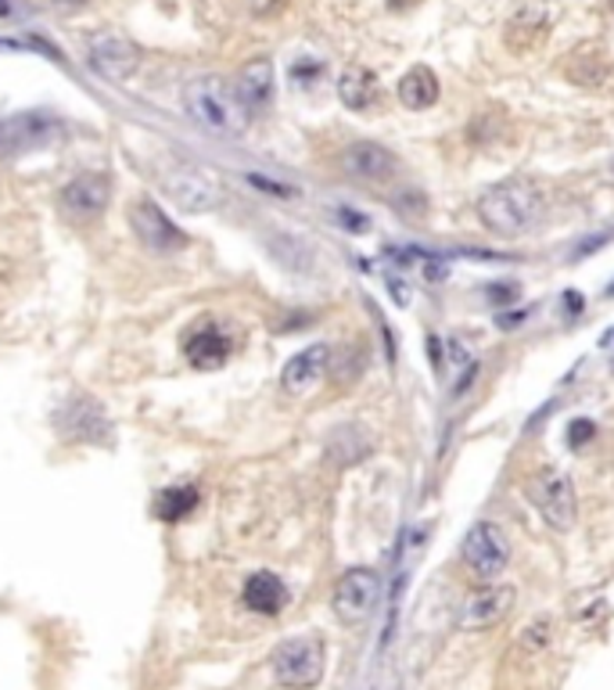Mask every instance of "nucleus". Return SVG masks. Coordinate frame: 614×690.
<instances>
[{
	"instance_id": "nucleus-1",
	"label": "nucleus",
	"mask_w": 614,
	"mask_h": 690,
	"mask_svg": "<svg viewBox=\"0 0 614 690\" xmlns=\"http://www.w3.org/2000/svg\"><path fill=\"white\" fill-rule=\"evenodd\" d=\"M482 227L503 241L525 238L546 220V194L529 177H506L493 188H485L474 202Z\"/></svg>"
},
{
	"instance_id": "nucleus-2",
	"label": "nucleus",
	"mask_w": 614,
	"mask_h": 690,
	"mask_svg": "<svg viewBox=\"0 0 614 690\" xmlns=\"http://www.w3.org/2000/svg\"><path fill=\"white\" fill-rule=\"evenodd\" d=\"M183 109L198 122L202 130L217 133V137H241L249 130L252 112L244 109V101L238 98L234 83H227L223 76H194V80L183 87Z\"/></svg>"
},
{
	"instance_id": "nucleus-3",
	"label": "nucleus",
	"mask_w": 614,
	"mask_h": 690,
	"mask_svg": "<svg viewBox=\"0 0 614 690\" xmlns=\"http://www.w3.org/2000/svg\"><path fill=\"white\" fill-rule=\"evenodd\" d=\"M273 677L288 690H310L324 680L328 669V643L320 633H299L278 643V651L270 658Z\"/></svg>"
},
{
	"instance_id": "nucleus-4",
	"label": "nucleus",
	"mask_w": 614,
	"mask_h": 690,
	"mask_svg": "<svg viewBox=\"0 0 614 690\" xmlns=\"http://www.w3.org/2000/svg\"><path fill=\"white\" fill-rule=\"evenodd\" d=\"M162 188L169 194V202L180 206L183 212H212L227 202L223 180L212 170H205V166H191V162L165 170Z\"/></svg>"
},
{
	"instance_id": "nucleus-5",
	"label": "nucleus",
	"mask_w": 614,
	"mask_h": 690,
	"mask_svg": "<svg viewBox=\"0 0 614 690\" xmlns=\"http://www.w3.org/2000/svg\"><path fill=\"white\" fill-rule=\"evenodd\" d=\"M525 493H529L532 508L543 514V521H546L550 529L567 532V529L575 526V518H578V497H575L572 479H567L564 471H557V468H540L529 479Z\"/></svg>"
},
{
	"instance_id": "nucleus-6",
	"label": "nucleus",
	"mask_w": 614,
	"mask_h": 690,
	"mask_svg": "<svg viewBox=\"0 0 614 690\" xmlns=\"http://www.w3.org/2000/svg\"><path fill=\"white\" fill-rule=\"evenodd\" d=\"M381 604V576L374 569H349L334 582L331 611L342 626H363Z\"/></svg>"
},
{
	"instance_id": "nucleus-7",
	"label": "nucleus",
	"mask_w": 614,
	"mask_h": 690,
	"mask_svg": "<svg viewBox=\"0 0 614 690\" xmlns=\"http://www.w3.org/2000/svg\"><path fill=\"white\" fill-rule=\"evenodd\" d=\"M460 554H464V564L479 582H500L506 564H511V543H506V536L496 521H474L464 536Z\"/></svg>"
},
{
	"instance_id": "nucleus-8",
	"label": "nucleus",
	"mask_w": 614,
	"mask_h": 690,
	"mask_svg": "<svg viewBox=\"0 0 614 690\" xmlns=\"http://www.w3.org/2000/svg\"><path fill=\"white\" fill-rule=\"evenodd\" d=\"M87 66L94 69L104 83H130L141 69V48L122 33H94L87 40Z\"/></svg>"
},
{
	"instance_id": "nucleus-9",
	"label": "nucleus",
	"mask_w": 614,
	"mask_h": 690,
	"mask_svg": "<svg viewBox=\"0 0 614 690\" xmlns=\"http://www.w3.org/2000/svg\"><path fill=\"white\" fill-rule=\"evenodd\" d=\"M66 137V122L51 112H14L8 119H0V151H37L51 148Z\"/></svg>"
},
{
	"instance_id": "nucleus-10",
	"label": "nucleus",
	"mask_w": 614,
	"mask_h": 690,
	"mask_svg": "<svg viewBox=\"0 0 614 690\" xmlns=\"http://www.w3.org/2000/svg\"><path fill=\"white\" fill-rule=\"evenodd\" d=\"M112 194H115L112 177L101 173V170H90V173L72 177L66 188H61L58 206L72 223H94L101 212L109 209Z\"/></svg>"
},
{
	"instance_id": "nucleus-11",
	"label": "nucleus",
	"mask_w": 614,
	"mask_h": 690,
	"mask_svg": "<svg viewBox=\"0 0 614 690\" xmlns=\"http://www.w3.org/2000/svg\"><path fill=\"white\" fill-rule=\"evenodd\" d=\"M514 587H506V582H485L482 590L467 593V601L460 604L456 611V626L460 630H489V626L503 622L506 616L514 611Z\"/></svg>"
},
{
	"instance_id": "nucleus-12",
	"label": "nucleus",
	"mask_w": 614,
	"mask_h": 690,
	"mask_svg": "<svg viewBox=\"0 0 614 690\" xmlns=\"http://www.w3.org/2000/svg\"><path fill=\"white\" fill-rule=\"evenodd\" d=\"M130 227L137 230V238L155 252H177L188 244V234H183V230L165 217V209L159 202H151V198H137L130 206Z\"/></svg>"
},
{
	"instance_id": "nucleus-13",
	"label": "nucleus",
	"mask_w": 614,
	"mask_h": 690,
	"mask_svg": "<svg viewBox=\"0 0 614 690\" xmlns=\"http://www.w3.org/2000/svg\"><path fill=\"white\" fill-rule=\"evenodd\" d=\"M328 374H331V346L328 342H313V346H305L302 352H295V357L284 363L281 389L299 400V396H310Z\"/></svg>"
},
{
	"instance_id": "nucleus-14",
	"label": "nucleus",
	"mask_w": 614,
	"mask_h": 690,
	"mask_svg": "<svg viewBox=\"0 0 614 690\" xmlns=\"http://www.w3.org/2000/svg\"><path fill=\"white\" fill-rule=\"evenodd\" d=\"M342 170L360 183H389L399 173V159L385 144L356 141L342 151Z\"/></svg>"
},
{
	"instance_id": "nucleus-15",
	"label": "nucleus",
	"mask_w": 614,
	"mask_h": 690,
	"mask_svg": "<svg viewBox=\"0 0 614 690\" xmlns=\"http://www.w3.org/2000/svg\"><path fill=\"white\" fill-rule=\"evenodd\" d=\"M546 29H550V8L543 0H525V4L506 19L503 40L514 54H529L546 40Z\"/></svg>"
},
{
	"instance_id": "nucleus-16",
	"label": "nucleus",
	"mask_w": 614,
	"mask_h": 690,
	"mask_svg": "<svg viewBox=\"0 0 614 690\" xmlns=\"http://www.w3.org/2000/svg\"><path fill=\"white\" fill-rule=\"evenodd\" d=\"M273 87H278V76H273V61L270 58H252L249 66H241L238 72V98L244 101L249 112H263L273 101Z\"/></svg>"
},
{
	"instance_id": "nucleus-17",
	"label": "nucleus",
	"mask_w": 614,
	"mask_h": 690,
	"mask_svg": "<svg viewBox=\"0 0 614 690\" xmlns=\"http://www.w3.org/2000/svg\"><path fill=\"white\" fill-rule=\"evenodd\" d=\"M230 334L217 324H202L198 331H191L188 346H183V352H188L191 367H198V371H217V367H223L230 360Z\"/></svg>"
},
{
	"instance_id": "nucleus-18",
	"label": "nucleus",
	"mask_w": 614,
	"mask_h": 690,
	"mask_svg": "<svg viewBox=\"0 0 614 690\" xmlns=\"http://www.w3.org/2000/svg\"><path fill=\"white\" fill-rule=\"evenodd\" d=\"M338 98H342L349 112H371L381 101L378 76L366 66H345V72L338 76Z\"/></svg>"
},
{
	"instance_id": "nucleus-19",
	"label": "nucleus",
	"mask_w": 614,
	"mask_h": 690,
	"mask_svg": "<svg viewBox=\"0 0 614 690\" xmlns=\"http://www.w3.org/2000/svg\"><path fill=\"white\" fill-rule=\"evenodd\" d=\"M395 94H399V104H403V109H410V112H427V109H435L442 87H439V76L427 69V66H413L403 76V80H399Z\"/></svg>"
},
{
	"instance_id": "nucleus-20",
	"label": "nucleus",
	"mask_w": 614,
	"mask_h": 690,
	"mask_svg": "<svg viewBox=\"0 0 614 690\" xmlns=\"http://www.w3.org/2000/svg\"><path fill=\"white\" fill-rule=\"evenodd\" d=\"M241 597L252 611H259V616H281L288 604V587L281 576L255 572V576H249V582H244Z\"/></svg>"
},
{
	"instance_id": "nucleus-21",
	"label": "nucleus",
	"mask_w": 614,
	"mask_h": 690,
	"mask_svg": "<svg viewBox=\"0 0 614 690\" xmlns=\"http://www.w3.org/2000/svg\"><path fill=\"white\" fill-rule=\"evenodd\" d=\"M567 80H572L575 87H604L607 83V66H604V58L601 54H593V51H578L572 54V61H567Z\"/></svg>"
},
{
	"instance_id": "nucleus-22",
	"label": "nucleus",
	"mask_w": 614,
	"mask_h": 690,
	"mask_svg": "<svg viewBox=\"0 0 614 690\" xmlns=\"http://www.w3.org/2000/svg\"><path fill=\"white\" fill-rule=\"evenodd\" d=\"M194 503H198V493L191 486H177V489H165L162 493V503H159V514L165 521H180V518H188L194 511Z\"/></svg>"
},
{
	"instance_id": "nucleus-23",
	"label": "nucleus",
	"mask_w": 614,
	"mask_h": 690,
	"mask_svg": "<svg viewBox=\"0 0 614 690\" xmlns=\"http://www.w3.org/2000/svg\"><path fill=\"white\" fill-rule=\"evenodd\" d=\"M249 180L255 183V188H263V191H273V194H295V188H288V183H273L266 177H259V173H249Z\"/></svg>"
},
{
	"instance_id": "nucleus-24",
	"label": "nucleus",
	"mask_w": 614,
	"mask_h": 690,
	"mask_svg": "<svg viewBox=\"0 0 614 690\" xmlns=\"http://www.w3.org/2000/svg\"><path fill=\"white\" fill-rule=\"evenodd\" d=\"M51 4H58V8H80V4H87V0H51Z\"/></svg>"
},
{
	"instance_id": "nucleus-25",
	"label": "nucleus",
	"mask_w": 614,
	"mask_h": 690,
	"mask_svg": "<svg viewBox=\"0 0 614 690\" xmlns=\"http://www.w3.org/2000/svg\"><path fill=\"white\" fill-rule=\"evenodd\" d=\"M607 299H614V281H611V288H607Z\"/></svg>"
},
{
	"instance_id": "nucleus-26",
	"label": "nucleus",
	"mask_w": 614,
	"mask_h": 690,
	"mask_svg": "<svg viewBox=\"0 0 614 690\" xmlns=\"http://www.w3.org/2000/svg\"><path fill=\"white\" fill-rule=\"evenodd\" d=\"M611 374H614V352H611Z\"/></svg>"
}]
</instances>
